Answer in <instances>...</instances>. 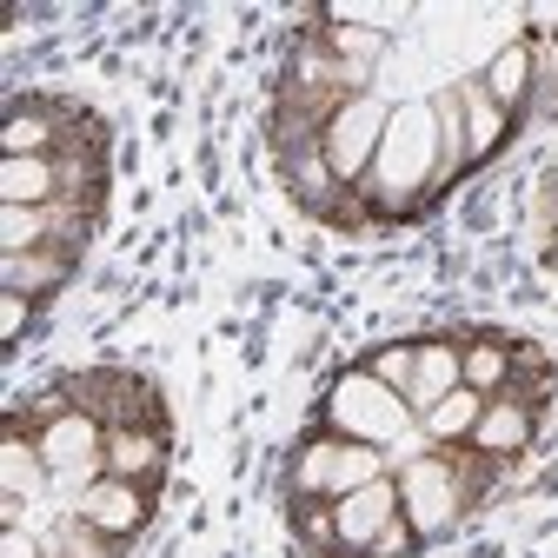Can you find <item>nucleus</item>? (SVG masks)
Returning a JSON list of instances; mask_svg holds the SVG:
<instances>
[{
    "mask_svg": "<svg viewBox=\"0 0 558 558\" xmlns=\"http://www.w3.org/2000/svg\"><path fill=\"white\" fill-rule=\"evenodd\" d=\"M433 180H446V154H439V126H433V107L412 100V107H392L386 120V140H379V160L366 173V193L399 214L412 193H426Z\"/></svg>",
    "mask_w": 558,
    "mask_h": 558,
    "instance_id": "1",
    "label": "nucleus"
},
{
    "mask_svg": "<svg viewBox=\"0 0 558 558\" xmlns=\"http://www.w3.org/2000/svg\"><path fill=\"white\" fill-rule=\"evenodd\" d=\"M319 418H326L332 439H353V446H379V452H386V446L412 426V405H405V392L379 386L366 366H345V373L326 386Z\"/></svg>",
    "mask_w": 558,
    "mask_h": 558,
    "instance_id": "2",
    "label": "nucleus"
},
{
    "mask_svg": "<svg viewBox=\"0 0 558 558\" xmlns=\"http://www.w3.org/2000/svg\"><path fill=\"white\" fill-rule=\"evenodd\" d=\"M386 120H392V107H386L373 87H366V94H345V100L326 107V120H319V133H313V147H319V160L332 167L339 186H360V180L373 173L379 140H386Z\"/></svg>",
    "mask_w": 558,
    "mask_h": 558,
    "instance_id": "3",
    "label": "nucleus"
},
{
    "mask_svg": "<svg viewBox=\"0 0 558 558\" xmlns=\"http://www.w3.org/2000/svg\"><path fill=\"white\" fill-rule=\"evenodd\" d=\"M459 512H465V478H459V465H452L446 452L412 459V465L399 472V519L412 525L418 545L446 538V532L459 525Z\"/></svg>",
    "mask_w": 558,
    "mask_h": 558,
    "instance_id": "4",
    "label": "nucleus"
},
{
    "mask_svg": "<svg viewBox=\"0 0 558 558\" xmlns=\"http://www.w3.org/2000/svg\"><path fill=\"white\" fill-rule=\"evenodd\" d=\"M386 478V452L379 446H353V439H306L300 459H293V485H300V499H345V493H360V485Z\"/></svg>",
    "mask_w": 558,
    "mask_h": 558,
    "instance_id": "5",
    "label": "nucleus"
},
{
    "mask_svg": "<svg viewBox=\"0 0 558 558\" xmlns=\"http://www.w3.org/2000/svg\"><path fill=\"white\" fill-rule=\"evenodd\" d=\"M392 519H399V478H392V472L373 478V485H360V493H345V499H332V538H339L345 558L373 551V538H379Z\"/></svg>",
    "mask_w": 558,
    "mask_h": 558,
    "instance_id": "6",
    "label": "nucleus"
},
{
    "mask_svg": "<svg viewBox=\"0 0 558 558\" xmlns=\"http://www.w3.org/2000/svg\"><path fill=\"white\" fill-rule=\"evenodd\" d=\"M74 519H87L100 538H133L140 525L154 519V485H133V478H94L87 493H81V506H74Z\"/></svg>",
    "mask_w": 558,
    "mask_h": 558,
    "instance_id": "7",
    "label": "nucleus"
},
{
    "mask_svg": "<svg viewBox=\"0 0 558 558\" xmlns=\"http://www.w3.org/2000/svg\"><path fill=\"white\" fill-rule=\"evenodd\" d=\"M34 439H40V459H47L53 472H81V465H100V452H107V433H100V418H94V412H81V405L53 412L47 426H34Z\"/></svg>",
    "mask_w": 558,
    "mask_h": 558,
    "instance_id": "8",
    "label": "nucleus"
},
{
    "mask_svg": "<svg viewBox=\"0 0 558 558\" xmlns=\"http://www.w3.org/2000/svg\"><path fill=\"white\" fill-rule=\"evenodd\" d=\"M532 433H538V405L499 392L493 405H485L478 433H472V452H485V459H519V452L532 446Z\"/></svg>",
    "mask_w": 558,
    "mask_h": 558,
    "instance_id": "9",
    "label": "nucleus"
},
{
    "mask_svg": "<svg viewBox=\"0 0 558 558\" xmlns=\"http://www.w3.org/2000/svg\"><path fill=\"white\" fill-rule=\"evenodd\" d=\"M100 465H107V478L154 485V478L167 472V433H147V426H113V433H107Z\"/></svg>",
    "mask_w": 558,
    "mask_h": 558,
    "instance_id": "10",
    "label": "nucleus"
},
{
    "mask_svg": "<svg viewBox=\"0 0 558 558\" xmlns=\"http://www.w3.org/2000/svg\"><path fill=\"white\" fill-rule=\"evenodd\" d=\"M66 199V160L34 154V160H0V206H53Z\"/></svg>",
    "mask_w": 558,
    "mask_h": 558,
    "instance_id": "11",
    "label": "nucleus"
},
{
    "mask_svg": "<svg viewBox=\"0 0 558 558\" xmlns=\"http://www.w3.org/2000/svg\"><path fill=\"white\" fill-rule=\"evenodd\" d=\"M74 272V246H34V253H0V279L8 293H27V300H47L66 287Z\"/></svg>",
    "mask_w": 558,
    "mask_h": 558,
    "instance_id": "12",
    "label": "nucleus"
},
{
    "mask_svg": "<svg viewBox=\"0 0 558 558\" xmlns=\"http://www.w3.org/2000/svg\"><path fill=\"white\" fill-rule=\"evenodd\" d=\"M478 87L493 94L506 113H519V107L532 100V87H538V40H512V47H499L493 66L478 74Z\"/></svg>",
    "mask_w": 558,
    "mask_h": 558,
    "instance_id": "13",
    "label": "nucleus"
},
{
    "mask_svg": "<svg viewBox=\"0 0 558 558\" xmlns=\"http://www.w3.org/2000/svg\"><path fill=\"white\" fill-rule=\"evenodd\" d=\"M485 392H472V386H452L433 412H418V426H426V439L433 446H472V433H478V418H485Z\"/></svg>",
    "mask_w": 558,
    "mask_h": 558,
    "instance_id": "14",
    "label": "nucleus"
},
{
    "mask_svg": "<svg viewBox=\"0 0 558 558\" xmlns=\"http://www.w3.org/2000/svg\"><path fill=\"white\" fill-rule=\"evenodd\" d=\"M452 386H459V345L452 339H418V373H412V392H405L412 418L433 412Z\"/></svg>",
    "mask_w": 558,
    "mask_h": 558,
    "instance_id": "15",
    "label": "nucleus"
},
{
    "mask_svg": "<svg viewBox=\"0 0 558 558\" xmlns=\"http://www.w3.org/2000/svg\"><path fill=\"white\" fill-rule=\"evenodd\" d=\"M459 100H465V167H478V160H493V147L506 140L512 113L485 94L478 81H459Z\"/></svg>",
    "mask_w": 558,
    "mask_h": 558,
    "instance_id": "16",
    "label": "nucleus"
},
{
    "mask_svg": "<svg viewBox=\"0 0 558 558\" xmlns=\"http://www.w3.org/2000/svg\"><path fill=\"white\" fill-rule=\"evenodd\" d=\"M60 120H66V107H14L8 126H0V154H8V160L53 154L60 147Z\"/></svg>",
    "mask_w": 558,
    "mask_h": 558,
    "instance_id": "17",
    "label": "nucleus"
},
{
    "mask_svg": "<svg viewBox=\"0 0 558 558\" xmlns=\"http://www.w3.org/2000/svg\"><path fill=\"white\" fill-rule=\"evenodd\" d=\"M47 459H40V439H27L21 426L8 433V446H0V499H40V485H47Z\"/></svg>",
    "mask_w": 558,
    "mask_h": 558,
    "instance_id": "18",
    "label": "nucleus"
},
{
    "mask_svg": "<svg viewBox=\"0 0 558 558\" xmlns=\"http://www.w3.org/2000/svg\"><path fill=\"white\" fill-rule=\"evenodd\" d=\"M459 386L499 399L512 386V345L506 339H472V345H459Z\"/></svg>",
    "mask_w": 558,
    "mask_h": 558,
    "instance_id": "19",
    "label": "nucleus"
},
{
    "mask_svg": "<svg viewBox=\"0 0 558 558\" xmlns=\"http://www.w3.org/2000/svg\"><path fill=\"white\" fill-rule=\"evenodd\" d=\"M386 40H392V34H373V27H353V21H332V27L319 34V47H326L339 66H353L360 81L373 74V60L386 53Z\"/></svg>",
    "mask_w": 558,
    "mask_h": 558,
    "instance_id": "20",
    "label": "nucleus"
},
{
    "mask_svg": "<svg viewBox=\"0 0 558 558\" xmlns=\"http://www.w3.org/2000/svg\"><path fill=\"white\" fill-rule=\"evenodd\" d=\"M426 107H433V126H439L446 173H459V167H465V100H459V87H439Z\"/></svg>",
    "mask_w": 558,
    "mask_h": 558,
    "instance_id": "21",
    "label": "nucleus"
},
{
    "mask_svg": "<svg viewBox=\"0 0 558 558\" xmlns=\"http://www.w3.org/2000/svg\"><path fill=\"white\" fill-rule=\"evenodd\" d=\"M0 246H8V253L53 246V220H47V206H0Z\"/></svg>",
    "mask_w": 558,
    "mask_h": 558,
    "instance_id": "22",
    "label": "nucleus"
},
{
    "mask_svg": "<svg viewBox=\"0 0 558 558\" xmlns=\"http://www.w3.org/2000/svg\"><path fill=\"white\" fill-rule=\"evenodd\" d=\"M366 373L392 392H412V373H418V345L412 339H392V345H373L366 353Z\"/></svg>",
    "mask_w": 558,
    "mask_h": 558,
    "instance_id": "23",
    "label": "nucleus"
},
{
    "mask_svg": "<svg viewBox=\"0 0 558 558\" xmlns=\"http://www.w3.org/2000/svg\"><path fill=\"white\" fill-rule=\"evenodd\" d=\"M287 180H293V193H300L306 206H326V199L339 193V180H332V167L319 160V147H300V160L287 167Z\"/></svg>",
    "mask_w": 558,
    "mask_h": 558,
    "instance_id": "24",
    "label": "nucleus"
},
{
    "mask_svg": "<svg viewBox=\"0 0 558 558\" xmlns=\"http://www.w3.org/2000/svg\"><path fill=\"white\" fill-rule=\"evenodd\" d=\"M27 326H34V300H27V293H0V339L14 345Z\"/></svg>",
    "mask_w": 558,
    "mask_h": 558,
    "instance_id": "25",
    "label": "nucleus"
},
{
    "mask_svg": "<svg viewBox=\"0 0 558 558\" xmlns=\"http://www.w3.org/2000/svg\"><path fill=\"white\" fill-rule=\"evenodd\" d=\"M405 551H418V538H412V525H405V519H392V525L373 538V551H366V558H405Z\"/></svg>",
    "mask_w": 558,
    "mask_h": 558,
    "instance_id": "26",
    "label": "nucleus"
},
{
    "mask_svg": "<svg viewBox=\"0 0 558 558\" xmlns=\"http://www.w3.org/2000/svg\"><path fill=\"white\" fill-rule=\"evenodd\" d=\"M66 545H74V558H113V551H107V538H100L87 519H74V525H66Z\"/></svg>",
    "mask_w": 558,
    "mask_h": 558,
    "instance_id": "27",
    "label": "nucleus"
},
{
    "mask_svg": "<svg viewBox=\"0 0 558 558\" xmlns=\"http://www.w3.org/2000/svg\"><path fill=\"white\" fill-rule=\"evenodd\" d=\"M0 558H40V551H34V538L21 525H8V532H0Z\"/></svg>",
    "mask_w": 558,
    "mask_h": 558,
    "instance_id": "28",
    "label": "nucleus"
}]
</instances>
